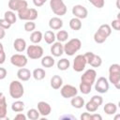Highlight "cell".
Instances as JSON below:
<instances>
[{
    "mask_svg": "<svg viewBox=\"0 0 120 120\" xmlns=\"http://www.w3.org/2000/svg\"><path fill=\"white\" fill-rule=\"evenodd\" d=\"M32 76L34 77L35 80L37 81H41L45 78L46 76V72L43 68H35L33 73H32Z\"/></svg>",
    "mask_w": 120,
    "mask_h": 120,
    "instance_id": "d4e9b609",
    "label": "cell"
},
{
    "mask_svg": "<svg viewBox=\"0 0 120 120\" xmlns=\"http://www.w3.org/2000/svg\"><path fill=\"white\" fill-rule=\"evenodd\" d=\"M90 100H92L94 103H96L98 107H99V106L102 104V102H103V98H102V97H100V96H93Z\"/></svg>",
    "mask_w": 120,
    "mask_h": 120,
    "instance_id": "f35d334b",
    "label": "cell"
},
{
    "mask_svg": "<svg viewBox=\"0 0 120 120\" xmlns=\"http://www.w3.org/2000/svg\"><path fill=\"white\" fill-rule=\"evenodd\" d=\"M109 81L112 83L116 89L120 87V66L118 64H112L109 68Z\"/></svg>",
    "mask_w": 120,
    "mask_h": 120,
    "instance_id": "7a4b0ae2",
    "label": "cell"
},
{
    "mask_svg": "<svg viewBox=\"0 0 120 120\" xmlns=\"http://www.w3.org/2000/svg\"><path fill=\"white\" fill-rule=\"evenodd\" d=\"M96 77H97V72L93 68L87 69L82 75L81 83H80V91L82 94L87 95L91 92V88L96 81Z\"/></svg>",
    "mask_w": 120,
    "mask_h": 120,
    "instance_id": "6da1fadb",
    "label": "cell"
},
{
    "mask_svg": "<svg viewBox=\"0 0 120 120\" xmlns=\"http://www.w3.org/2000/svg\"><path fill=\"white\" fill-rule=\"evenodd\" d=\"M70 103H71L72 107H74L76 109H81V108H82L84 106V99L82 97L76 95L75 97H73L71 98Z\"/></svg>",
    "mask_w": 120,
    "mask_h": 120,
    "instance_id": "7402d4cb",
    "label": "cell"
},
{
    "mask_svg": "<svg viewBox=\"0 0 120 120\" xmlns=\"http://www.w3.org/2000/svg\"><path fill=\"white\" fill-rule=\"evenodd\" d=\"M16 120H26V118H27V116L26 115H24L23 113H21V112H19L17 115H15V117H14Z\"/></svg>",
    "mask_w": 120,
    "mask_h": 120,
    "instance_id": "f6af8a7d",
    "label": "cell"
},
{
    "mask_svg": "<svg viewBox=\"0 0 120 120\" xmlns=\"http://www.w3.org/2000/svg\"><path fill=\"white\" fill-rule=\"evenodd\" d=\"M27 62H28L27 57L23 54L16 53L10 57V63L13 66L18 67V68H24L27 65Z\"/></svg>",
    "mask_w": 120,
    "mask_h": 120,
    "instance_id": "30bf717a",
    "label": "cell"
},
{
    "mask_svg": "<svg viewBox=\"0 0 120 120\" xmlns=\"http://www.w3.org/2000/svg\"><path fill=\"white\" fill-rule=\"evenodd\" d=\"M81 119L82 120H92V114L88 112H83L81 114Z\"/></svg>",
    "mask_w": 120,
    "mask_h": 120,
    "instance_id": "b9f144b4",
    "label": "cell"
},
{
    "mask_svg": "<svg viewBox=\"0 0 120 120\" xmlns=\"http://www.w3.org/2000/svg\"><path fill=\"white\" fill-rule=\"evenodd\" d=\"M7 74H8L7 69L4 68H0V80L5 79L7 77Z\"/></svg>",
    "mask_w": 120,
    "mask_h": 120,
    "instance_id": "7bdbcfd3",
    "label": "cell"
},
{
    "mask_svg": "<svg viewBox=\"0 0 120 120\" xmlns=\"http://www.w3.org/2000/svg\"><path fill=\"white\" fill-rule=\"evenodd\" d=\"M68 33L66 30H59L56 35H55V38L59 41V42H64L68 39Z\"/></svg>",
    "mask_w": 120,
    "mask_h": 120,
    "instance_id": "d6a6232c",
    "label": "cell"
},
{
    "mask_svg": "<svg viewBox=\"0 0 120 120\" xmlns=\"http://www.w3.org/2000/svg\"><path fill=\"white\" fill-rule=\"evenodd\" d=\"M18 17L20 20L23 21H35L38 18V11L35 8L26 7L18 11Z\"/></svg>",
    "mask_w": 120,
    "mask_h": 120,
    "instance_id": "8992f818",
    "label": "cell"
},
{
    "mask_svg": "<svg viewBox=\"0 0 120 120\" xmlns=\"http://www.w3.org/2000/svg\"><path fill=\"white\" fill-rule=\"evenodd\" d=\"M10 26H11V24H10L7 20H5V19H0V27H2V28H4L5 30H7V29H9Z\"/></svg>",
    "mask_w": 120,
    "mask_h": 120,
    "instance_id": "ab89813d",
    "label": "cell"
},
{
    "mask_svg": "<svg viewBox=\"0 0 120 120\" xmlns=\"http://www.w3.org/2000/svg\"><path fill=\"white\" fill-rule=\"evenodd\" d=\"M86 59L83 54H78L73 61V69L76 72H82L86 66Z\"/></svg>",
    "mask_w": 120,
    "mask_h": 120,
    "instance_id": "7c38bea8",
    "label": "cell"
},
{
    "mask_svg": "<svg viewBox=\"0 0 120 120\" xmlns=\"http://www.w3.org/2000/svg\"><path fill=\"white\" fill-rule=\"evenodd\" d=\"M54 65V59L51 55H46L41 59V66L43 68H52Z\"/></svg>",
    "mask_w": 120,
    "mask_h": 120,
    "instance_id": "484cf974",
    "label": "cell"
},
{
    "mask_svg": "<svg viewBox=\"0 0 120 120\" xmlns=\"http://www.w3.org/2000/svg\"><path fill=\"white\" fill-rule=\"evenodd\" d=\"M8 112V105L6 101V98L2 92H0V119H4L7 117Z\"/></svg>",
    "mask_w": 120,
    "mask_h": 120,
    "instance_id": "e0dca14e",
    "label": "cell"
},
{
    "mask_svg": "<svg viewBox=\"0 0 120 120\" xmlns=\"http://www.w3.org/2000/svg\"><path fill=\"white\" fill-rule=\"evenodd\" d=\"M49 26L52 30H59L63 27V21L59 17H52L49 21Z\"/></svg>",
    "mask_w": 120,
    "mask_h": 120,
    "instance_id": "d6986e66",
    "label": "cell"
},
{
    "mask_svg": "<svg viewBox=\"0 0 120 120\" xmlns=\"http://www.w3.org/2000/svg\"><path fill=\"white\" fill-rule=\"evenodd\" d=\"M5 36H6V31H5V29L2 28V27H0V40L3 39V38H5Z\"/></svg>",
    "mask_w": 120,
    "mask_h": 120,
    "instance_id": "c3c4849f",
    "label": "cell"
},
{
    "mask_svg": "<svg viewBox=\"0 0 120 120\" xmlns=\"http://www.w3.org/2000/svg\"><path fill=\"white\" fill-rule=\"evenodd\" d=\"M28 6L27 1L25 0H9L8 1V8L12 11H19Z\"/></svg>",
    "mask_w": 120,
    "mask_h": 120,
    "instance_id": "5bb4252c",
    "label": "cell"
},
{
    "mask_svg": "<svg viewBox=\"0 0 120 120\" xmlns=\"http://www.w3.org/2000/svg\"><path fill=\"white\" fill-rule=\"evenodd\" d=\"M88 1L97 8H102L105 5L104 0H88Z\"/></svg>",
    "mask_w": 120,
    "mask_h": 120,
    "instance_id": "74e56055",
    "label": "cell"
},
{
    "mask_svg": "<svg viewBox=\"0 0 120 120\" xmlns=\"http://www.w3.org/2000/svg\"><path fill=\"white\" fill-rule=\"evenodd\" d=\"M36 29V23L33 21H27L24 23V30L26 32H33Z\"/></svg>",
    "mask_w": 120,
    "mask_h": 120,
    "instance_id": "d590c367",
    "label": "cell"
},
{
    "mask_svg": "<svg viewBox=\"0 0 120 120\" xmlns=\"http://www.w3.org/2000/svg\"><path fill=\"white\" fill-rule=\"evenodd\" d=\"M13 47L18 52H22L26 49V41L23 38H16L13 42Z\"/></svg>",
    "mask_w": 120,
    "mask_h": 120,
    "instance_id": "ffe728a7",
    "label": "cell"
},
{
    "mask_svg": "<svg viewBox=\"0 0 120 120\" xmlns=\"http://www.w3.org/2000/svg\"><path fill=\"white\" fill-rule=\"evenodd\" d=\"M4 52V46H3V44L0 42V52Z\"/></svg>",
    "mask_w": 120,
    "mask_h": 120,
    "instance_id": "681fc988",
    "label": "cell"
},
{
    "mask_svg": "<svg viewBox=\"0 0 120 120\" xmlns=\"http://www.w3.org/2000/svg\"><path fill=\"white\" fill-rule=\"evenodd\" d=\"M4 19L7 20V21L12 25V24L15 23L16 21H17V15L15 14L14 11L8 10V11H6V12H5V14H4Z\"/></svg>",
    "mask_w": 120,
    "mask_h": 120,
    "instance_id": "4316f807",
    "label": "cell"
},
{
    "mask_svg": "<svg viewBox=\"0 0 120 120\" xmlns=\"http://www.w3.org/2000/svg\"><path fill=\"white\" fill-rule=\"evenodd\" d=\"M83 55H84V57L86 59V63L89 64L91 67H93V68H98V67L101 66L102 59H101V57L99 55H97V54H95L92 52H87Z\"/></svg>",
    "mask_w": 120,
    "mask_h": 120,
    "instance_id": "ba28073f",
    "label": "cell"
},
{
    "mask_svg": "<svg viewBox=\"0 0 120 120\" xmlns=\"http://www.w3.org/2000/svg\"><path fill=\"white\" fill-rule=\"evenodd\" d=\"M24 94V88L20 81H12L9 84V95L14 99H19Z\"/></svg>",
    "mask_w": 120,
    "mask_h": 120,
    "instance_id": "277c9868",
    "label": "cell"
},
{
    "mask_svg": "<svg viewBox=\"0 0 120 120\" xmlns=\"http://www.w3.org/2000/svg\"><path fill=\"white\" fill-rule=\"evenodd\" d=\"M95 83V90L100 94H105L109 90V82L105 77H99Z\"/></svg>",
    "mask_w": 120,
    "mask_h": 120,
    "instance_id": "9c48e42d",
    "label": "cell"
},
{
    "mask_svg": "<svg viewBox=\"0 0 120 120\" xmlns=\"http://www.w3.org/2000/svg\"><path fill=\"white\" fill-rule=\"evenodd\" d=\"M69 27L72 29V30H75V31H78L82 28V22L80 19L74 17L72 18L70 21H69Z\"/></svg>",
    "mask_w": 120,
    "mask_h": 120,
    "instance_id": "f546056e",
    "label": "cell"
},
{
    "mask_svg": "<svg viewBox=\"0 0 120 120\" xmlns=\"http://www.w3.org/2000/svg\"><path fill=\"white\" fill-rule=\"evenodd\" d=\"M46 2H47V0H33V3H34V5L36 7H41Z\"/></svg>",
    "mask_w": 120,
    "mask_h": 120,
    "instance_id": "ee69618b",
    "label": "cell"
},
{
    "mask_svg": "<svg viewBox=\"0 0 120 120\" xmlns=\"http://www.w3.org/2000/svg\"><path fill=\"white\" fill-rule=\"evenodd\" d=\"M63 84V79L59 75H54L51 79V86L52 89H59Z\"/></svg>",
    "mask_w": 120,
    "mask_h": 120,
    "instance_id": "44dd1931",
    "label": "cell"
},
{
    "mask_svg": "<svg viewBox=\"0 0 120 120\" xmlns=\"http://www.w3.org/2000/svg\"><path fill=\"white\" fill-rule=\"evenodd\" d=\"M101 119H102V117L100 114H98V113H93L92 114V120H101Z\"/></svg>",
    "mask_w": 120,
    "mask_h": 120,
    "instance_id": "7dc6e473",
    "label": "cell"
},
{
    "mask_svg": "<svg viewBox=\"0 0 120 120\" xmlns=\"http://www.w3.org/2000/svg\"><path fill=\"white\" fill-rule=\"evenodd\" d=\"M107 39V38L106 37H104V36H102L101 34H99L98 31L94 34V40H95V42L96 43H103V42H105V40Z\"/></svg>",
    "mask_w": 120,
    "mask_h": 120,
    "instance_id": "8d00e7d4",
    "label": "cell"
},
{
    "mask_svg": "<svg viewBox=\"0 0 120 120\" xmlns=\"http://www.w3.org/2000/svg\"><path fill=\"white\" fill-rule=\"evenodd\" d=\"M38 111L40 115L42 116H47L51 113L52 112V107L48 102L45 101H39L38 103Z\"/></svg>",
    "mask_w": 120,
    "mask_h": 120,
    "instance_id": "9a60e30c",
    "label": "cell"
},
{
    "mask_svg": "<svg viewBox=\"0 0 120 120\" xmlns=\"http://www.w3.org/2000/svg\"><path fill=\"white\" fill-rule=\"evenodd\" d=\"M98 32L99 34H101L102 36L108 38V37L112 34V27H111L109 24L104 23V24H101V25L98 27Z\"/></svg>",
    "mask_w": 120,
    "mask_h": 120,
    "instance_id": "cb8c5ba5",
    "label": "cell"
},
{
    "mask_svg": "<svg viewBox=\"0 0 120 120\" xmlns=\"http://www.w3.org/2000/svg\"><path fill=\"white\" fill-rule=\"evenodd\" d=\"M11 110L15 112H21L24 110V103L21 100H16L11 104Z\"/></svg>",
    "mask_w": 120,
    "mask_h": 120,
    "instance_id": "1f68e13d",
    "label": "cell"
},
{
    "mask_svg": "<svg viewBox=\"0 0 120 120\" xmlns=\"http://www.w3.org/2000/svg\"><path fill=\"white\" fill-rule=\"evenodd\" d=\"M42 38H43V35L40 31H33L32 34L30 35V40L35 44L39 43L42 40Z\"/></svg>",
    "mask_w": 120,
    "mask_h": 120,
    "instance_id": "83f0119b",
    "label": "cell"
},
{
    "mask_svg": "<svg viewBox=\"0 0 120 120\" xmlns=\"http://www.w3.org/2000/svg\"><path fill=\"white\" fill-rule=\"evenodd\" d=\"M32 76V73L31 71L28 69V68H21L18 71H17V77L20 81H22V82H26L28 81Z\"/></svg>",
    "mask_w": 120,
    "mask_h": 120,
    "instance_id": "ac0fdd59",
    "label": "cell"
},
{
    "mask_svg": "<svg viewBox=\"0 0 120 120\" xmlns=\"http://www.w3.org/2000/svg\"><path fill=\"white\" fill-rule=\"evenodd\" d=\"M61 96L65 98H70L75 97L78 94V90L75 86L71 85V84H66L64 86H62L61 90H60Z\"/></svg>",
    "mask_w": 120,
    "mask_h": 120,
    "instance_id": "8fae6325",
    "label": "cell"
},
{
    "mask_svg": "<svg viewBox=\"0 0 120 120\" xmlns=\"http://www.w3.org/2000/svg\"><path fill=\"white\" fill-rule=\"evenodd\" d=\"M111 27H112V28H113L114 30H116V31H119V30H120V20H119V19H116V20L112 21Z\"/></svg>",
    "mask_w": 120,
    "mask_h": 120,
    "instance_id": "60d3db41",
    "label": "cell"
},
{
    "mask_svg": "<svg viewBox=\"0 0 120 120\" xmlns=\"http://www.w3.org/2000/svg\"><path fill=\"white\" fill-rule=\"evenodd\" d=\"M82 47V41L79 38H71L64 45V52L67 55L72 56Z\"/></svg>",
    "mask_w": 120,
    "mask_h": 120,
    "instance_id": "3957f363",
    "label": "cell"
},
{
    "mask_svg": "<svg viewBox=\"0 0 120 120\" xmlns=\"http://www.w3.org/2000/svg\"><path fill=\"white\" fill-rule=\"evenodd\" d=\"M69 66H70V62L67 58H62V59H60L57 62V68H58V69L59 70H62V71L67 70L69 68Z\"/></svg>",
    "mask_w": 120,
    "mask_h": 120,
    "instance_id": "4dcf8cb0",
    "label": "cell"
},
{
    "mask_svg": "<svg viewBox=\"0 0 120 120\" xmlns=\"http://www.w3.org/2000/svg\"><path fill=\"white\" fill-rule=\"evenodd\" d=\"M72 14H73L76 18L82 20V19H85V18L87 17V15H88V10H87L86 8H84V7L82 6V5H75V6L72 8Z\"/></svg>",
    "mask_w": 120,
    "mask_h": 120,
    "instance_id": "4fadbf2b",
    "label": "cell"
},
{
    "mask_svg": "<svg viewBox=\"0 0 120 120\" xmlns=\"http://www.w3.org/2000/svg\"><path fill=\"white\" fill-rule=\"evenodd\" d=\"M104 112L106 114L108 115H112L116 112L117 111V106L113 103V102H108L104 105V108H103Z\"/></svg>",
    "mask_w": 120,
    "mask_h": 120,
    "instance_id": "603a6c76",
    "label": "cell"
},
{
    "mask_svg": "<svg viewBox=\"0 0 120 120\" xmlns=\"http://www.w3.org/2000/svg\"><path fill=\"white\" fill-rule=\"evenodd\" d=\"M43 48L39 45H29L27 48H26V53H27V56L30 58V59H39L42 57L43 55Z\"/></svg>",
    "mask_w": 120,
    "mask_h": 120,
    "instance_id": "52a82bcc",
    "label": "cell"
},
{
    "mask_svg": "<svg viewBox=\"0 0 120 120\" xmlns=\"http://www.w3.org/2000/svg\"><path fill=\"white\" fill-rule=\"evenodd\" d=\"M50 7L52 12L57 16H64L68 10L63 0H50Z\"/></svg>",
    "mask_w": 120,
    "mask_h": 120,
    "instance_id": "5b68a950",
    "label": "cell"
},
{
    "mask_svg": "<svg viewBox=\"0 0 120 120\" xmlns=\"http://www.w3.org/2000/svg\"><path fill=\"white\" fill-rule=\"evenodd\" d=\"M43 38L45 39L47 44H52L55 41V34L52 30H48L44 33Z\"/></svg>",
    "mask_w": 120,
    "mask_h": 120,
    "instance_id": "f1b7e54d",
    "label": "cell"
},
{
    "mask_svg": "<svg viewBox=\"0 0 120 120\" xmlns=\"http://www.w3.org/2000/svg\"><path fill=\"white\" fill-rule=\"evenodd\" d=\"M39 115L40 114H39L38 111L36 110V109H30L27 112V114H26L27 118H29L30 120H37V119L39 118Z\"/></svg>",
    "mask_w": 120,
    "mask_h": 120,
    "instance_id": "836d02e7",
    "label": "cell"
},
{
    "mask_svg": "<svg viewBox=\"0 0 120 120\" xmlns=\"http://www.w3.org/2000/svg\"><path fill=\"white\" fill-rule=\"evenodd\" d=\"M51 53L54 56V57H59L64 53V45L57 41V42H53L52 45L51 46Z\"/></svg>",
    "mask_w": 120,
    "mask_h": 120,
    "instance_id": "2e32d148",
    "label": "cell"
},
{
    "mask_svg": "<svg viewBox=\"0 0 120 120\" xmlns=\"http://www.w3.org/2000/svg\"><path fill=\"white\" fill-rule=\"evenodd\" d=\"M98 106L96 103H94L92 100H89V101L85 104V109H86V111H87V112H95L98 110Z\"/></svg>",
    "mask_w": 120,
    "mask_h": 120,
    "instance_id": "e575fe53",
    "label": "cell"
},
{
    "mask_svg": "<svg viewBox=\"0 0 120 120\" xmlns=\"http://www.w3.org/2000/svg\"><path fill=\"white\" fill-rule=\"evenodd\" d=\"M6 61V53H5V51L0 52V65L4 64Z\"/></svg>",
    "mask_w": 120,
    "mask_h": 120,
    "instance_id": "bcb514c9",
    "label": "cell"
}]
</instances>
